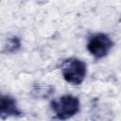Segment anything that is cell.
I'll list each match as a JSON object with an SVG mask.
<instances>
[{"label": "cell", "instance_id": "1", "mask_svg": "<svg viewBox=\"0 0 121 121\" xmlns=\"http://www.w3.org/2000/svg\"><path fill=\"white\" fill-rule=\"evenodd\" d=\"M87 72L84 61L77 58L65 60L61 64V73L65 81L73 85H79L83 82Z\"/></svg>", "mask_w": 121, "mask_h": 121}, {"label": "cell", "instance_id": "2", "mask_svg": "<svg viewBox=\"0 0 121 121\" xmlns=\"http://www.w3.org/2000/svg\"><path fill=\"white\" fill-rule=\"evenodd\" d=\"M51 109L56 117L61 120L69 119L77 114L79 111V100L78 97L65 95L51 102Z\"/></svg>", "mask_w": 121, "mask_h": 121}, {"label": "cell", "instance_id": "3", "mask_svg": "<svg viewBox=\"0 0 121 121\" xmlns=\"http://www.w3.org/2000/svg\"><path fill=\"white\" fill-rule=\"evenodd\" d=\"M112 45L113 43L108 35L96 33L90 38L87 43V49L95 59H102L109 54Z\"/></svg>", "mask_w": 121, "mask_h": 121}, {"label": "cell", "instance_id": "4", "mask_svg": "<svg viewBox=\"0 0 121 121\" xmlns=\"http://www.w3.org/2000/svg\"><path fill=\"white\" fill-rule=\"evenodd\" d=\"M0 115L1 118L9 116H21L22 112L18 109L16 100L8 95H3L0 99Z\"/></svg>", "mask_w": 121, "mask_h": 121}, {"label": "cell", "instance_id": "5", "mask_svg": "<svg viewBox=\"0 0 121 121\" xmlns=\"http://www.w3.org/2000/svg\"><path fill=\"white\" fill-rule=\"evenodd\" d=\"M20 47H21L20 39L18 37L14 36V37H11L8 40V43H7V44L5 45V48H4V52L14 53V52H17Z\"/></svg>", "mask_w": 121, "mask_h": 121}]
</instances>
